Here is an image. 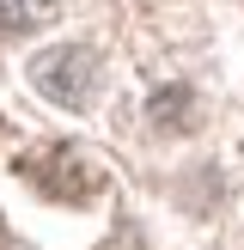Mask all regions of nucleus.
<instances>
[{
    "label": "nucleus",
    "instance_id": "nucleus-1",
    "mask_svg": "<svg viewBox=\"0 0 244 250\" xmlns=\"http://www.w3.org/2000/svg\"><path fill=\"white\" fill-rule=\"evenodd\" d=\"M31 85L49 98V104H67V110H80L85 98H92V85H98V55H92L85 43L43 49V55L31 61Z\"/></svg>",
    "mask_w": 244,
    "mask_h": 250
},
{
    "label": "nucleus",
    "instance_id": "nucleus-2",
    "mask_svg": "<svg viewBox=\"0 0 244 250\" xmlns=\"http://www.w3.org/2000/svg\"><path fill=\"white\" fill-rule=\"evenodd\" d=\"M24 177L37 183V189L43 195H55V202H92L98 189H104V183H98V165H85L80 153H73V146H37V153H24Z\"/></svg>",
    "mask_w": 244,
    "mask_h": 250
},
{
    "label": "nucleus",
    "instance_id": "nucleus-3",
    "mask_svg": "<svg viewBox=\"0 0 244 250\" xmlns=\"http://www.w3.org/2000/svg\"><path fill=\"white\" fill-rule=\"evenodd\" d=\"M61 0H0V31H24V24H43L55 19Z\"/></svg>",
    "mask_w": 244,
    "mask_h": 250
},
{
    "label": "nucleus",
    "instance_id": "nucleus-4",
    "mask_svg": "<svg viewBox=\"0 0 244 250\" xmlns=\"http://www.w3.org/2000/svg\"><path fill=\"white\" fill-rule=\"evenodd\" d=\"M153 122L159 128H183V122H189V92H183V85L153 92Z\"/></svg>",
    "mask_w": 244,
    "mask_h": 250
}]
</instances>
